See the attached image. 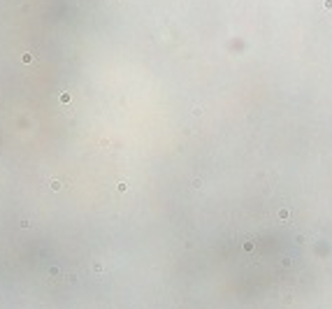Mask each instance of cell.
Listing matches in <instances>:
<instances>
[{
    "label": "cell",
    "instance_id": "cell-1",
    "mask_svg": "<svg viewBox=\"0 0 332 309\" xmlns=\"http://www.w3.org/2000/svg\"><path fill=\"white\" fill-rule=\"evenodd\" d=\"M49 188H51V191H61L63 184L58 181V179H51V181H49Z\"/></svg>",
    "mask_w": 332,
    "mask_h": 309
},
{
    "label": "cell",
    "instance_id": "cell-2",
    "mask_svg": "<svg viewBox=\"0 0 332 309\" xmlns=\"http://www.w3.org/2000/svg\"><path fill=\"white\" fill-rule=\"evenodd\" d=\"M33 61H35L33 53H23V63H33Z\"/></svg>",
    "mask_w": 332,
    "mask_h": 309
},
{
    "label": "cell",
    "instance_id": "cell-3",
    "mask_svg": "<svg viewBox=\"0 0 332 309\" xmlns=\"http://www.w3.org/2000/svg\"><path fill=\"white\" fill-rule=\"evenodd\" d=\"M61 102H70V93H63V95H61Z\"/></svg>",
    "mask_w": 332,
    "mask_h": 309
},
{
    "label": "cell",
    "instance_id": "cell-4",
    "mask_svg": "<svg viewBox=\"0 0 332 309\" xmlns=\"http://www.w3.org/2000/svg\"><path fill=\"white\" fill-rule=\"evenodd\" d=\"M93 272H98V274H100V272H102V265H100V263H95V265H93Z\"/></svg>",
    "mask_w": 332,
    "mask_h": 309
},
{
    "label": "cell",
    "instance_id": "cell-5",
    "mask_svg": "<svg viewBox=\"0 0 332 309\" xmlns=\"http://www.w3.org/2000/svg\"><path fill=\"white\" fill-rule=\"evenodd\" d=\"M119 191H121V193H123V191H128V184H125V181H121V184H119Z\"/></svg>",
    "mask_w": 332,
    "mask_h": 309
}]
</instances>
